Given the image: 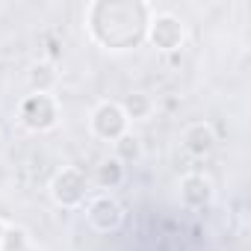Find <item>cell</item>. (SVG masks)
I'll return each instance as SVG.
<instances>
[{
	"instance_id": "6da1fadb",
	"label": "cell",
	"mask_w": 251,
	"mask_h": 251,
	"mask_svg": "<svg viewBox=\"0 0 251 251\" xmlns=\"http://www.w3.org/2000/svg\"><path fill=\"white\" fill-rule=\"evenodd\" d=\"M154 9L145 0H92L83 12L89 39L112 53L133 50L148 36Z\"/></svg>"
},
{
	"instance_id": "7a4b0ae2",
	"label": "cell",
	"mask_w": 251,
	"mask_h": 251,
	"mask_svg": "<svg viewBox=\"0 0 251 251\" xmlns=\"http://www.w3.org/2000/svg\"><path fill=\"white\" fill-rule=\"evenodd\" d=\"M18 124L30 133H48L59 124V100L53 92H30L18 103Z\"/></svg>"
},
{
	"instance_id": "3957f363",
	"label": "cell",
	"mask_w": 251,
	"mask_h": 251,
	"mask_svg": "<svg viewBox=\"0 0 251 251\" xmlns=\"http://www.w3.org/2000/svg\"><path fill=\"white\" fill-rule=\"evenodd\" d=\"M50 198L62 210H77L89 201V175L77 166H65L50 177Z\"/></svg>"
},
{
	"instance_id": "277c9868",
	"label": "cell",
	"mask_w": 251,
	"mask_h": 251,
	"mask_svg": "<svg viewBox=\"0 0 251 251\" xmlns=\"http://www.w3.org/2000/svg\"><path fill=\"white\" fill-rule=\"evenodd\" d=\"M89 130L100 142H118L124 133H130V121L118 100H100L89 115Z\"/></svg>"
},
{
	"instance_id": "5b68a950",
	"label": "cell",
	"mask_w": 251,
	"mask_h": 251,
	"mask_svg": "<svg viewBox=\"0 0 251 251\" xmlns=\"http://www.w3.org/2000/svg\"><path fill=\"white\" fill-rule=\"evenodd\" d=\"M86 222L92 230L98 233H118L121 225H124V207L115 195L109 192H100V195H92L86 201Z\"/></svg>"
},
{
	"instance_id": "8992f818",
	"label": "cell",
	"mask_w": 251,
	"mask_h": 251,
	"mask_svg": "<svg viewBox=\"0 0 251 251\" xmlns=\"http://www.w3.org/2000/svg\"><path fill=\"white\" fill-rule=\"evenodd\" d=\"M186 39V27L175 12H154L148 21V36L145 42H151L157 50H177Z\"/></svg>"
},
{
	"instance_id": "52a82bcc",
	"label": "cell",
	"mask_w": 251,
	"mask_h": 251,
	"mask_svg": "<svg viewBox=\"0 0 251 251\" xmlns=\"http://www.w3.org/2000/svg\"><path fill=\"white\" fill-rule=\"evenodd\" d=\"M177 195H180V204H183V207H189V210H204V207L213 204L216 189H213V180H210L207 175H201V172H189V175L180 177V183H177Z\"/></svg>"
},
{
	"instance_id": "ba28073f",
	"label": "cell",
	"mask_w": 251,
	"mask_h": 251,
	"mask_svg": "<svg viewBox=\"0 0 251 251\" xmlns=\"http://www.w3.org/2000/svg\"><path fill=\"white\" fill-rule=\"evenodd\" d=\"M180 145L192 157H207L216 148V133H213V127L207 121H192V124H186L183 133H180Z\"/></svg>"
},
{
	"instance_id": "9c48e42d",
	"label": "cell",
	"mask_w": 251,
	"mask_h": 251,
	"mask_svg": "<svg viewBox=\"0 0 251 251\" xmlns=\"http://www.w3.org/2000/svg\"><path fill=\"white\" fill-rule=\"evenodd\" d=\"M121 103V109H124V115H127V121H148L151 115H154V98L148 95V92H142V89H136V92H130L124 100H118Z\"/></svg>"
},
{
	"instance_id": "30bf717a",
	"label": "cell",
	"mask_w": 251,
	"mask_h": 251,
	"mask_svg": "<svg viewBox=\"0 0 251 251\" xmlns=\"http://www.w3.org/2000/svg\"><path fill=\"white\" fill-rule=\"evenodd\" d=\"M124 175H127V169H124L115 157H106V160H100V166L95 172V183L100 189H118L124 183Z\"/></svg>"
},
{
	"instance_id": "8fae6325",
	"label": "cell",
	"mask_w": 251,
	"mask_h": 251,
	"mask_svg": "<svg viewBox=\"0 0 251 251\" xmlns=\"http://www.w3.org/2000/svg\"><path fill=\"white\" fill-rule=\"evenodd\" d=\"M112 148H115V160L127 169L130 163H136L139 157H142V142H139V136H133V133H124L118 142H112Z\"/></svg>"
},
{
	"instance_id": "7c38bea8",
	"label": "cell",
	"mask_w": 251,
	"mask_h": 251,
	"mask_svg": "<svg viewBox=\"0 0 251 251\" xmlns=\"http://www.w3.org/2000/svg\"><path fill=\"white\" fill-rule=\"evenodd\" d=\"M53 80H56L53 65H48V62L33 65V71H30V86H33V92H50V83H53Z\"/></svg>"
},
{
	"instance_id": "4fadbf2b",
	"label": "cell",
	"mask_w": 251,
	"mask_h": 251,
	"mask_svg": "<svg viewBox=\"0 0 251 251\" xmlns=\"http://www.w3.org/2000/svg\"><path fill=\"white\" fill-rule=\"evenodd\" d=\"M30 242H27V233L21 227H9L3 230V236H0V251H27Z\"/></svg>"
},
{
	"instance_id": "5bb4252c",
	"label": "cell",
	"mask_w": 251,
	"mask_h": 251,
	"mask_svg": "<svg viewBox=\"0 0 251 251\" xmlns=\"http://www.w3.org/2000/svg\"><path fill=\"white\" fill-rule=\"evenodd\" d=\"M3 230H6V225H0V236H3Z\"/></svg>"
}]
</instances>
